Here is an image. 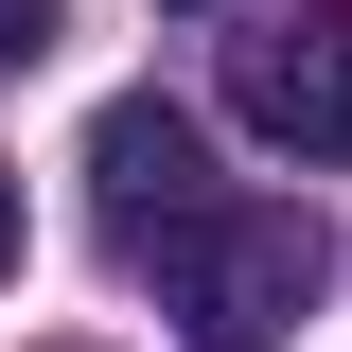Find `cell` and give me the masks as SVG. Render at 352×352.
Returning <instances> with one entry per match:
<instances>
[{
  "mask_svg": "<svg viewBox=\"0 0 352 352\" xmlns=\"http://www.w3.org/2000/svg\"><path fill=\"white\" fill-rule=\"evenodd\" d=\"M317 282H335V229H317V212H229V194H212V212L159 247V300H176L194 352H282L317 317Z\"/></svg>",
  "mask_w": 352,
  "mask_h": 352,
  "instance_id": "obj_1",
  "label": "cell"
},
{
  "mask_svg": "<svg viewBox=\"0 0 352 352\" xmlns=\"http://www.w3.org/2000/svg\"><path fill=\"white\" fill-rule=\"evenodd\" d=\"M229 124L282 141V159H352V0H300V18L229 36Z\"/></svg>",
  "mask_w": 352,
  "mask_h": 352,
  "instance_id": "obj_2",
  "label": "cell"
},
{
  "mask_svg": "<svg viewBox=\"0 0 352 352\" xmlns=\"http://www.w3.org/2000/svg\"><path fill=\"white\" fill-rule=\"evenodd\" d=\"M88 194H106V247H124V264H159L176 229L212 212V141H194V106L124 88V106L88 124Z\"/></svg>",
  "mask_w": 352,
  "mask_h": 352,
  "instance_id": "obj_3",
  "label": "cell"
},
{
  "mask_svg": "<svg viewBox=\"0 0 352 352\" xmlns=\"http://www.w3.org/2000/svg\"><path fill=\"white\" fill-rule=\"evenodd\" d=\"M53 53V0H0V71H36Z\"/></svg>",
  "mask_w": 352,
  "mask_h": 352,
  "instance_id": "obj_4",
  "label": "cell"
},
{
  "mask_svg": "<svg viewBox=\"0 0 352 352\" xmlns=\"http://www.w3.org/2000/svg\"><path fill=\"white\" fill-rule=\"evenodd\" d=\"M0 282H18V159H0Z\"/></svg>",
  "mask_w": 352,
  "mask_h": 352,
  "instance_id": "obj_5",
  "label": "cell"
}]
</instances>
